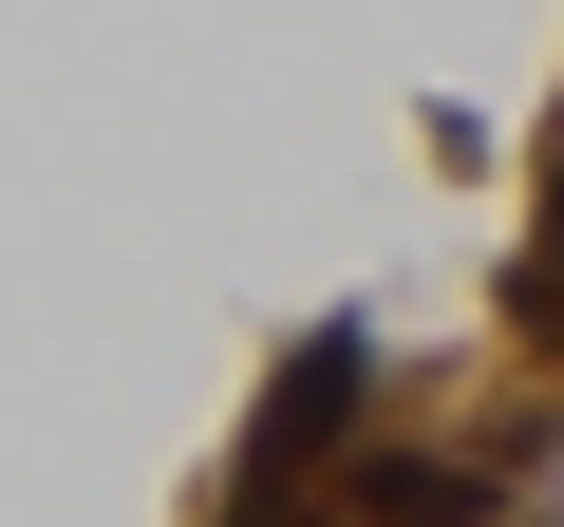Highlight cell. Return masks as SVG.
<instances>
[{"label":"cell","instance_id":"6da1fadb","mask_svg":"<svg viewBox=\"0 0 564 527\" xmlns=\"http://www.w3.org/2000/svg\"><path fill=\"white\" fill-rule=\"evenodd\" d=\"M358 527H489L470 452H358Z\"/></svg>","mask_w":564,"mask_h":527},{"label":"cell","instance_id":"7a4b0ae2","mask_svg":"<svg viewBox=\"0 0 564 527\" xmlns=\"http://www.w3.org/2000/svg\"><path fill=\"white\" fill-rule=\"evenodd\" d=\"M245 527H282V508H245Z\"/></svg>","mask_w":564,"mask_h":527}]
</instances>
